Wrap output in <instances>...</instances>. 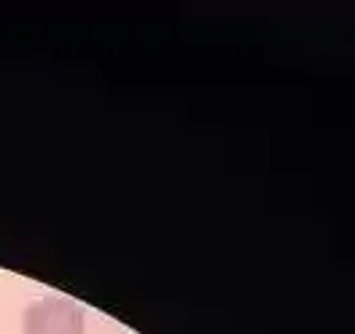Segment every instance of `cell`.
I'll return each mask as SVG.
<instances>
[{
	"mask_svg": "<svg viewBox=\"0 0 355 334\" xmlns=\"http://www.w3.org/2000/svg\"><path fill=\"white\" fill-rule=\"evenodd\" d=\"M24 334H84V312L70 299L49 297L27 308Z\"/></svg>",
	"mask_w": 355,
	"mask_h": 334,
	"instance_id": "1",
	"label": "cell"
}]
</instances>
